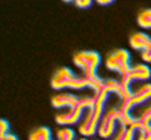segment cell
<instances>
[{"instance_id":"obj_11","label":"cell","mask_w":151,"mask_h":140,"mask_svg":"<svg viewBox=\"0 0 151 140\" xmlns=\"http://www.w3.org/2000/svg\"><path fill=\"white\" fill-rule=\"evenodd\" d=\"M136 135L135 128H128L124 125H119L118 132L115 133V137L113 140H133Z\"/></svg>"},{"instance_id":"obj_4","label":"cell","mask_w":151,"mask_h":140,"mask_svg":"<svg viewBox=\"0 0 151 140\" xmlns=\"http://www.w3.org/2000/svg\"><path fill=\"white\" fill-rule=\"evenodd\" d=\"M95 102L93 96H83L80 103L74 107H70L68 111L60 113L55 117V121L59 125H73L77 124L80 121V118L83 117L84 110H88L89 107H92V104Z\"/></svg>"},{"instance_id":"obj_2","label":"cell","mask_w":151,"mask_h":140,"mask_svg":"<svg viewBox=\"0 0 151 140\" xmlns=\"http://www.w3.org/2000/svg\"><path fill=\"white\" fill-rule=\"evenodd\" d=\"M73 62L77 67H80L84 73V77L89 81L91 89L93 92L100 91L104 85V81L100 76H98V67L100 65V55L96 51H80L73 58Z\"/></svg>"},{"instance_id":"obj_10","label":"cell","mask_w":151,"mask_h":140,"mask_svg":"<svg viewBox=\"0 0 151 140\" xmlns=\"http://www.w3.org/2000/svg\"><path fill=\"white\" fill-rule=\"evenodd\" d=\"M29 140H52L51 129L48 126H39L29 135Z\"/></svg>"},{"instance_id":"obj_20","label":"cell","mask_w":151,"mask_h":140,"mask_svg":"<svg viewBox=\"0 0 151 140\" xmlns=\"http://www.w3.org/2000/svg\"><path fill=\"white\" fill-rule=\"evenodd\" d=\"M98 3L102 4V6H103V4H111L113 0H98Z\"/></svg>"},{"instance_id":"obj_8","label":"cell","mask_w":151,"mask_h":140,"mask_svg":"<svg viewBox=\"0 0 151 140\" xmlns=\"http://www.w3.org/2000/svg\"><path fill=\"white\" fill-rule=\"evenodd\" d=\"M81 98L74 93H69V92H60L58 95H55L51 100V104L55 108H62V107H74L80 103Z\"/></svg>"},{"instance_id":"obj_12","label":"cell","mask_w":151,"mask_h":140,"mask_svg":"<svg viewBox=\"0 0 151 140\" xmlns=\"http://www.w3.org/2000/svg\"><path fill=\"white\" fill-rule=\"evenodd\" d=\"M137 24L142 28L151 29V8H144L137 15Z\"/></svg>"},{"instance_id":"obj_9","label":"cell","mask_w":151,"mask_h":140,"mask_svg":"<svg viewBox=\"0 0 151 140\" xmlns=\"http://www.w3.org/2000/svg\"><path fill=\"white\" fill-rule=\"evenodd\" d=\"M129 44L133 50H143L146 51L151 47V37L144 32H136L133 33L129 39Z\"/></svg>"},{"instance_id":"obj_1","label":"cell","mask_w":151,"mask_h":140,"mask_svg":"<svg viewBox=\"0 0 151 140\" xmlns=\"http://www.w3.org/2000/svg\"><path fill=\"white\" fill-rule=\"evenodd\" d=\"M117 95L122 100H127V95L124 92L122 85H121V81H117L114 78H107L104 81V85L100 88V91H98L96 93H93V98H95V102L92 104V107L88 108L87 116L83 120V122L80 124L78 126V132L83 135V136H92L95 135L98 128H99V124L102 121V117H103V108L104 104H106V100H107L109 95Z\"/></svg>"},{"instance_id":"obj_21","label":"cell","mask_w":151,"mask_h":140,"mask_svg":"<svg viewBox=\"0 0 151 140\" xmlns=\"http://www.w3.org/2000/svg\"><path fill=\"white\" fill-rule=\"evenodd\" d=\"M80 140H87V139H84V137H83V139H80Z\"/></svg>"},{"instance_id":"obj_22","label":"cell","mask_w":151,"mask_h":140,"mask_svg":"<svg viewBox=\"0 0 151 140\" xmlns=\"http://www.w3.org/2000/svg\"><path fill=\"white\" fill-rule=\"evenodd\" d=\"M1 139H3V137H1ZM1 139H0V140H1Z\"/></svg>"},{"instance_id":"obj_3","label":"cell","mask_w":151,"mask_h":140,"mask_svg":"<svg viewBox=\"0 0 151 140\" xmlns=\"http://www.w3.org/2000/svg\"><path fill=\"white\" fill-rule=\"evenodd\" d=\"M51 87L56 91L65 88L72 89H85L91 88L89 81L83 76H77L72 72V69L68 66H62L55 72L51 78Z\"/></svg>"},{"instance_id":"obj_5","label":"cell","mask_w":151,"mask_h":140,"mask_svg":"<svg viewBox=\"0 0 151 140\" xmlns=\"http://www.w3.org/2000/svg\"><path fill=\"white\" fill-rule=\"evenodd\" d=\"M129 60H131V54L127 50H124V48H118V50L113 51L107 56L106 66H107V69H110L113 72L119 73L124 77V76H127L128 73H129V70H131Z\"/></svg>"},{"instance_id":"obj_13","label":"cell","mask_w":151,"mask_h":140,"mask_svg":"<svg viewBox=\"0 0 151 140\" xmlns=\"http://www.w3.org/2000/svg\"><path fill=\"white\" fill-rule=\"evenodd\" d=\"M137 120H139L140 125H150L151 124V104L140 113L139 117H137Z\"/></svg>"},{"instance_id":"obj_6","label":"cell","mask_w":151,"mask_h":140,"mask_svg":"<svg viewBox=\"0 0 151 140\" xmlns=\"http://www.w3.org/2000/svg\"><path fill=\"white\" fill-rule=\"evenodd\" d=\"M119 122V125L122 124V118H121V113H119V107H110L107 108V111H104L102 121L98 128V133L100 137L103 139H109L113 136V133L115 131V125Z\"/></svg>"},{"instance_id":"obj_15","label":"cell","mask_w":151,"mask_h":140,"mask_svg":"<svg viewBox=\"0 0 151 140\" xmlns=\"http://www.w3.org/2000/svg\"><path fill=\"white\" fill-rule=\"evenodd\" d=\"M58 140H74V132L70 128H62L56 135Z\"/></svg>"},{"instance_id":"obj_17","label":"cell","mask_w":151,"mask_h":140,"mask_svg":"<svg viewBox=\"0 0 151 140\" xmlns=\"http://www.w3.org/2000/svg\"><path fill=\"white\" fill-rule=\"evenodd\" d=\"M92 4V0H76V6L80 8H88Z\"/></svg>"},{"instance_id":"obj_18","label":"cell","mask_w":151,"mask_h":140,"mask_svg":"<svg viewBox=\"0 0 151 140\" xmlns=\"http://www.w3.org/2000/svg\"><path fill=\"white\" fill-rule=\"evenodd\" d=\"M142 58H143L144 62H148V63H150V62H151V47L147 48L146 51H143V54H142Z\"/></svg>"},{"instance_id":"obj_19","label":"cell","mask_w":151,"mask_h":140,"mask_svg":"<svg viewBox=\"0 0 151 140\" xmlns=\"http://www.w3.org/2000/svg\"><path fill=\"white\" fill-rule=\"evenodd\" d=\"M1 140H18V137H17L15 135H12V133H7Z\"/></svg>"},{"instance_id":"obj_14","label":"cell","mask_w":151,"mask_h":140,"mask_svg":"<svg viewBox=\"0 0 151 140\" xmlns=\"http://www.w3.org/2000/svg\"><path fill=\"white\" fill-rule=\"evenodd\" d=\"M139 137L137 140H151V124L150 125H140L139 129Z\"/></svg>"},{"instance_id":"obj_16","label":"cell","mask_w":151,"mask_h":140,"mask_svg":"<svg viewBox=\"0 0 151 140\" xmlns=\"http://www.w3.org/2000/svg\"><path fill=\"white\" fill-rule=\"evenodd\" d=\"M8 131H10V124H8V121L0 118V139L6 136L8 133Z\"/></svg>"},{"instance_id":"obj_7","label":"cell","mask_w":151,"mask_h":140,"mask_svg":"<svg viewBox=\"0 0 151 140\" xmlns=\"http://www.w3.org/2000/svg\"><path fill=\"white\" fill-rule=\"evenodd\" d=\"M151 77V70L147 65L143 63H137L135 66H132L129 73L127 76H124L121 78V85H122V89L125 95H127V100L132 96V91H131V84L136 80H148Z\"/></svg>"}]
</instances>
